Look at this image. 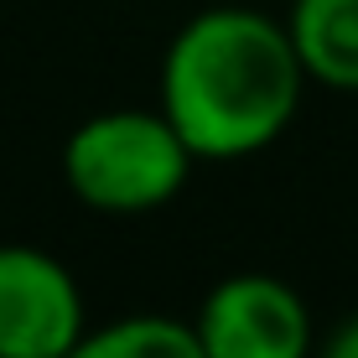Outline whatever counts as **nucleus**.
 Here are the masks:
<instances>
[{"label":"nucleus","mask_w":358,"mask_h":358,"mask_svg":"<svg viewBox=\"0 0 358 358\" xmlns=\"http://www.w3.org/2000/svg\"><path fill=\"white\" fill-rule=\"evenodd\" d=\"M312 358H358V312H353V317H343V322L332 327L322 343H317V353H312Z\"/></svg>","instance_id":"0eeeda50"},{"label":"nucleus","mask_w":358,"mask_h":358,"mask_svg":"<svg viewBox=\"0 0 358 358\" xmlns=\"http://www.w3.org/2000/svg\"><path fill=\"white\" fill-rule=\"evenodd\" d=\"M83 332L78 275L42 244H0V358H68Z\"/></svg>","instance_id":"20e7f679"},{"label":"nucleus","mask_w":358,"mask_h":358,"mask_svg":"<svg viewBox=\"0 0 358 358\" xmlns=\"http://www.w3.org/2000/svg\"><path fill=\"white\" fill-rule=\"evenodd\" d=\"M306 83L286 21L255 6H208L166 42L156 109L197 162H239L291 130Z\"/></svg>","instance_id":"f257e3e1"},{"label":"nucleus","mask_w":358,"mask_h":358,"mask_svg":"<svg viewBox=\"0 0 358 358\" xmlns=\"http://www.w3.org/2000/svg\"><path fill=\"white\" fill-rule=\"evenodd\" d=\"M197 156L162 109H104L63 141V182L83 208L109 218L156 213L187 187Z\"/></svg>","instance_id":"f03ea898"},{"label":"nucleus","mask_w":358,"mask_h":358,"mask_svg":"<svg viewBox=\"0 0 358 358\" xmlns=\"http://www.w3.org/2000/svg\"><path fill=\"white\" fill-rule=\"evenodd\" d=\"M192 332L208 358H312L317 327L301 291L265 270L224 275L192 312Z\"/></svg>","instance_id":"7ed1b4c3"},{"label":"nucleus","mask_w":358,"mask_h":358,"mask_svg":"<svg viewBox=\"0 0 358 358\" xmlns=\"http://www.w3.org/2000/svg\"><path fill=\"white\" fill-rule=\"evenodd\" d=\"M286 31L312 83L358 94V0H291Z\"/></svg>","instance_id":"39448f33"},{"label":"nucleus","mask_w":358,"mask_h":358,"mask_svg":"<svg viewBox=\"0 0 358 358\" xmlns=\"http://www.w3.org/2000/svg\"><path fill=\"white\" fill-rule=\"evenodd\" d=\"M68 358H208V353L197 343L192 322L141 312V317H120V322L89 327L73 343Z\"/></svg>","instance_id":"423d86ee"}]
</instances>
